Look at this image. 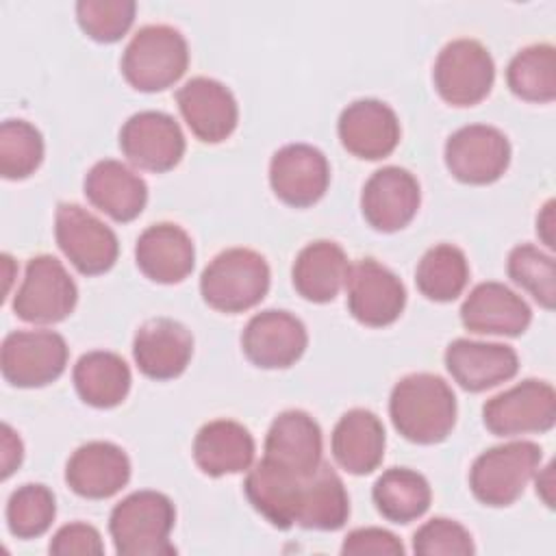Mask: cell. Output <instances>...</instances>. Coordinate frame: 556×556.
<instances>
[{
  "label": "cell",
  "mask_w": 556,
  "mask_h": 556,
  "mask_svg": "<svg viewBox=\"0 0 556 556\" xmlns=\"http://www.w3.org/2000/svg\"><path fill=\"white\" fill-rule=\"evenodd\" d=\"M456 410L452 387L437 374H408L391 389V424L410 443L434 445L445 441L456 424Z\"/></svg>",
  "instance_id": "cell-1"
},
{
  "label": "cell",
  "mask_w": 556,
  "mask_h": 556,
  "mask_svg": "<svg viewBox=\"0 0 556 556\" xmlns=\"http://www.w3.org/2000/svg\"><path fill=\"white\" fill-rule=\"evenodd\" d=\"M176 523L174 502L159 491H135L117 502L109 517V532L119 556H172L169 534Z\"/></svg>",
  "instance_id": "cell-2"
},
{
  "label": "cell",
  "mask_w": 556,
  "mask_h": 556,
  "mask_svg": "<svg viewBox=\"0 0 556 556\" xmlns=\"http://www.w3.org/2000/svg\"><path fill=\"white\" fill-rule=\"evenodd\" d=\"M189 65L185 35L169 24L141 26L122 52V74L137 91H163L178 83Z\"/></svg>",
  "instance_id": "cell-3"
},
{
  "label": "cell",
  "mask_w": 556,
  "mask_h": 556,
  "mask_svg": "<svg viewBox=\"0 0 556 556\" xmlns=\"http://www.w3.org/2000/svg\"><path fill=\"white\" fill-rule=\"evenodd\" d=\"M271 271L263 254L250 248H228L213 256L200 276L202 300L222 313L254 308L269 291Z\"/></svg>",
  "instance_id": "cell-4"
},
{
  "label": "cell",
  "mask_w": 556,
  "mask_h": 556,
  "mask_svg": "<svg viewBox=\"0 0 556 556\" xmlns=\"http://www.w3.org/2000/svg\"><path fill=\"white\" fill-rule=\"evenodd\" d=\"M543 450L532 441H510L484 450L469 469V489L484 506L502 508L521 497L539 471Z\"/></svg>",
  "instance_id": "cell-5"
},
{
  "label": "cell",
  "mask_w": 556,
  "mask_h": 556,
  "mask_svg": "<svg viewBox=\"0 0 556 556\" xmlns=\"http://www.w3.org/2000/svg\"><path fill=\"white\" fill-rule=\"evenodd\" d=\"M495 63L491 52L469 37L447 41L432 65V83L452 106H473L491 93Z\"/></svg>",
  "instance_id": "cell-6"
},
{
  "label": "cell",
  "mask_w": 556,
  "mask_h": 556,
  "mask_svg": "<svg viewBox=\"0 0 556 556\" xmlns=\"http://www.w3.org/2000/svg\"><path fill=\"white\" fill-rule=\"evenodd\" d=\"M78 302V287L52 254L28 258L24 280L13 295V313L28 324L63 321Z\"/></svg>",
  "instance_id": "cell-7"
},
{
  "label": "cell",
  "mask_w": 556,
  "mask_h": 556,
  "mask_svg": "<svg viewBox=\"0 0 556 556\" xmlns=\"http://www.w3.org/2000/svg\"><path fill=\"white\" fill-rule=\"evenodd\" d=\"M70 348L54 330H13L0 348V369L9 384L37 389L54 382L67 365Z\"/></svg>",
  "instance_id": "cell-8"
},
{
  "label": "cell",
  "mask_w": 556,
  "mask_h": 556,
  "mask_svg": "<svg viewBox=\"0 0 556 556\" xmlns=\"http://www.w3.org/2000/svg\"><path fill=\"white\" fill-rule=\"evenodd\" d=\"M482 421L495 437L547 432L556 424V391L545 380L526 378L489 397L482 406Z\"/></svg>",
  "instance_id": "cell-9"
},
{
  "label": "cell",
  "mask_w": 556,
  "mask_h": 556,
  "mask_svg": "<svg viewBox=\"0 0 556 556\" xmlns=\"http://www.w3.org/2000/svg\"><path fill=\"white\" fill-rule=\"evenodd\" d=\"M54 237L61 252L85 276L109 271L119 254L115 232L93 213L74 202H61L56 206Z\"/></svg>",
  "instance_id": "cell-10"
},
{
  "label": "cell",
  "mask_w": 556,
  "mask_h": 556,
  "mask_svg": "<svg viewBox=\"0 0 556 556\" xmlns=\"http://www.w3.org/2000/svg\"><path fill=\"white\" fill-rule=\"evenodd\" d=\"M443 159L456 180L465 185H491L510 165V143L495 126L467 124L447 137Z\"/></svg>",
  "instance_id": "cell-11"
},
{
  "label": "cell",
  "mask_w": 556,
  "mask_h": 556,
  "mask_svg": "<svg viewBox=\"0 0 556 556\" xmlns=\"http://www.w3.org/2000/svg\"><path fill=\"white\" fill-rule=\"evenodd\" d=\"M185 135L178 122L163 111H139L119 128V150L139 169L163 174L185 156Z\"/></svg>",
  "instance_id": "cell-12"
},
{
  "label": "cell",
  "mask_w": 556,
  "mask_h": 556,
  "mask_svg": "<svg viewBox=\"0 0 556 556\" xmlns=\"http://www.w3.org/2000/svg\"><path fill=\"white\" fill-rule=\"evenodd\" d=\"M345 293L352 317L369 328L393 324L406 306L404 282L376 258H361L350 265Z\"/></svg>",
  "instance_id": "cell-13"
},
{
  "label": "cell",
  "mask_w": 556,
  "mask_h": 556,
  "mask_svg": "<svg viewBox=\"0 0 556 556\" xmlns=\"http://www.w3.org/2000/svg\"><path fill=\"white\" fill-rule=\"evenodd\" d=\"M269 185L274 195L295 208L319 202L330 185L326 154L308 143H287L269 161Z\"/></svg>",
  "instance_id": "cell-14"
},
{
  "label": "cell",
  "mask_w": 556,
  "mask_h": 556,
  "mask_svg": "<svg viewBox=\"0 0 556 556\" xmlns=\"http://www.w3.org/2000/svg\"><path fill=\"white\" fill-rule=\"evenodd\" d=\"M308 345L306 326L289 311L267 308L250 317L241 332L245 358L261 369L291 367Z\"/></svg>",
  "instance_id": "cell-15"
},
{
  "label": "cell",
  "mask_w": 556,
  "mask_h": 556,
  "mask_svg": "<svg viewBox=\"0 0 556 556\" xmlns=\"http://www.w3.org/2000/svg\"><path fill=\"white\" fill-rule=\"evenodd\" d=\"M421 204L417 178L397 165L376 169L361 191V213L378 232H395L413 222Z\"/></svg>",
  "instance_id": "cell-16"
},
{
  "label": "cell",
  "mask_w": 556,
  "mask_h": 556,
  "mask_svg": "<svg viewBox=\"0 0 556 556\" xmlns=\"http://www.w3.org/2000/svg\"><path fill=\"white\" fill-rule=\"evenodd\" d=\"M176 104L189 130L204 143L228 139L239 122L232 91L208 76H193L176 91Z\"/></svg>",
  "instance_id": "cell-17"
},
{
  "label": "cell",
  "mask_w": 556,
  "mask_h": 556,
  "mask_svg": "<svg viewBox=\"0 0 556 556\" xmlns=\"http://www.w3.org/2000/svg\"><path fill=\"white\" fill-rule=\"evenodd\" d=\"M341 146L365 161L389 156L400 143V119L395 111L376 98H361L350 102L337 122Z\"/></svg>",
  "instance_id": "cell-18"
},
{
  "label": "cell",
  "mask_w": 556,
  "mask_h": 556,
  "mask_svg": "<svg viewBox=\"0 0 556 556\" xmlns=\"http://www.w3.org/2000/svg\"><path fill=\"white\" fill-rule=\"evenodd\" d=\"M193 356V337L172 317H152L139 326L132 339V358L139 371L152 380L178 378Z\"/></svg>",
  "instance_id": "cell-19"
},
{
  "label": "cell",
  "mask_w": 556,
  "mask_h": 556,
  "mask_svg": "<svg viewBox=\"0 0 556 556\" xmlns=\"http://www.w3.org/2000/svg\"><path fill=\"white\" fill-rule=\"evenodd\" d=\"M445 369L469 393L493 389L519 371V356L510 345L473 339H454L447 343Z\"/></svg>",
  "instance_id": "cell-20"
},
{
  "label": "cell",
  "mask_w": 556,
  "mask_h": 556,
  "mask_svg": "<svg viewBox=\"0 0 556 556\" xmlns=\"http://www.w3.org/2000/svg\"><path fill=\"white\" fill-rule=\"evenodd\" d=\"M130 480L128 454L111 441H89L72 452L65 465L67 486L87 500H106Z\"/></svg>",
  "instance_id": "cell-21"
},
{
  "label": "cell",
  "mask_w": 556,
  "mask_h": 556,
  "mask_svg": "<svg viewBox=\"0 0 556 556\" xmlns=\"http://www.w3.org/2000/svg\"><path fill=\"white\" fill-rule=\"evenodd\" d=\"M460 321L476 334L519 337L532 321L528 302L502 282L476 285L460 304Z\"/></svg>",
  "instance_id": "cell-22"
},
{
  "label": "cell",
  "mask_w": 556,
  "mask_h": 556,
  "mask_svg": "<svg viewBox=\"0 0 556 556\" xmlns=\"http://www.w3.org/2000/svg\"><path fill=\"white\" fill-rule=\"evenodd\" d=\"M350 497L339 473L324 463L298 480L293 493V523L306 530L332 532L345 526Z\"/></svg>",
  "instance_id": "cell-23"
},
{
  "label": "cell",
  "mask_w": 556,
  "mask_h": 556,
  "mask_svg": "<svg viewBox=\"0 0 556 556\" xmlns=\"http://www.w3.org/2000/svg\"><path fill=\"white\" fill-rule=\"evenodd\" d=\"M135 261L141 274L152 282L176 285L191 274L195 248L185 228L172 222H159L139 235Z\"/></svg>",
  "instance_id": "cell-24"
},
{
  "label": "cell",
  "mask_w": 556,
  "mask_h": 556,
  "mask_svg": "<svg viewBox=\"0 0 556 556\" xmlns=\"http://www.w3.org/2000/svg\"><path fill=\"white\" fill-rule=\"evenodd\" d=\"M263 458L300 476L313 473L321 465L319 424L306 410H282L278 417H274L265 434Z\"/></svg>",
  "instance_id": "cell-25"
},
{
  "label": "cell",
  "mask_w": 556,
  "mask_h": 556,
  "mask_svg": "<svg viewBox=\"0 0 556 556\" xmlns=\"http://www.w3.org/2000/svg\"><path fill=\"white\" fill-rule=\"evenodd\" d=\"M87 200L115 222H132L148 202L146 180L115 159L98 161L83 182Z\"/></svg>",
  "instance_id": "cell-26"
},
{
  "label": "cell",
  "mask_w": 556,
  "mask_h": 556,
  "mask_svg": "<svg viewBox=\"0 0 556 556\" xmlns=\"http://www.w3.org/2000/svg\"><path fill=\"white\" fill-rule=\"evenodd\" d=\"M387 434L380 417L367 408H350L332 430L330 447L334 460L354 476H367L384 458Z\"/></svg>",
  "instance_id": "cell-27"
},
{
  "label": "cell",
  "mask_w": 556,
  "mask_h": 556,
  "mask_svg": "<svg viewBox=\"0 0 556 556\" xmlns=\"http://www.w3.org/2000/svg\"><path fill=\"white\" fill-rule=\"evenodd\" d=\"M254 452L256 445L250 430L232 419H213L193 439V460L213 478L250 469Z\"/></svg>",
  "instance_id": "cell-28"
},
{
  "label": "cell",
  "mask_w": 556,
  "mask_h": 556,
  "mask_svg": "<svg viewBox=\"0 0 556 556\" xmlns=\"http://www.w3.org/2000/svg\"><path fill=\"white\" fill-rule=\"evenodd\" d=\"M348 271L350 263L343 248L330 239H317L298 252L291 282L304 300L326 304L339 295Z\"/></svg>",
  "instance_id": "cell-29"
},
{
  "label": "cell",
  "mask_w": 556,
  "mask_h": 556,
  "mask_svg": "<svg viewBox=\"0 0 556 556\" xmlns=\"http://www.w3.org/2000/svg\"><path fill=\"white\" fill-rule=\"evenodd\" d=\"M78 397L93 408H113L122 404L130 391V367L109 350H91L83 354L72 371Z\"/></svg>",
  "instance_id": "cell-30"
},
{
  "label": "cell",
  "mask_w": 556,
  "mask_h": 556,
  "mask_svg": "<svg viewBox=\"0 0 556 556\" xmlns=\"http://www.w3.org/2000/svg\"><path fill=\"white\" fill-rule=\"evenodd\" d=\"M300 473H293L263 458L243 482V493L252 508L261 513L274 528L289 530L293 526V491Z\"/></svg>",
  "instance_id": "cell-31"
},
{
  "label": "cell",
  "mask_w": 556,
  "mask_h": 556,
  "mask_svg": "<svg viewBox=\"0 0 556 556\" xmlns=\"http://www.w3.org/2000/svg\"><path fill=\"white\" fill-rule=\"evenodd\" d=\"M371 500L376 510L387 521L410 523L430 508L432 491L426 476L419 471L408 467H391L374 482Z\"/></svg>",
  "instance_id": "cell-32"
},
{
  "label": "cell",
  "mask_w": 556,
  "mask_h": 556,
  "mask_svg": "<svg viewBox=\"0 0 556 556\" xmlns=\"http://www.w3.org/2000/svg\"><path fill=\"white\" fill-rule=\"evenodd\" d=\"M469 282V263L460 248L437 243L424 252L415 269L419 293L432 302L456 300Z\"/></svg>",
  "instance_id": "cell-33"
},
{
  "label": "cell",
  "mask_w": 556,
  "mask_h": 556,
  "mask_svg": "<svg viewBox=\"0 0 556 556\" xmlns=\"http://www.w3.org/2000/svg\"><path fill=\"white\" fill-rule=\"evenodd\" d=\"M508 89L526 102H552L556 98V50L552 43L521 48L506 67Z\"/></svg>",
  "instance_id": "cell-34"
},
{
  "label": "cell",
  "mask_w": 556,
  "mask_h": 556,
  "mask_svg": "<svg viewBox=\"0 0 556 556\" xmlns=\"http://www.w3.org/2000/svg\"><path fill=\"white\" fill-rule=\"evenodd\" d=\"M56 515L54 493L39 482L17 486L7 502V528L17 539H37L46 534Z\"/></svg>",
  "instance_id": "cell-35"
},
{
  "label": "cell",
  "mask_w": 556,
  "mask_h": 556,
  "mask_svg": "<svg viewBox=\"0 0 556 556\" xmlns=\"http://www.w3.org/2000/svg\"><path fill=\"white\" fill-rule=\"evenodd\" d=\"M43 137L26 119H4L0 126V174L22 180L35 174L43 161Z\"/></svg>",
  "instance_id": "cell-36"
},
{
  "label": "cell",
  "mask_w": 556,
  "mask_h": 556,
  "mask_svg": "<svg viewBox=\"0 0 556 556\" xmlns=\"http://www.w3.org/2000/svg\"><path fill=\"white\" fill-rule=\"evenodd\" d=\"M506 271L515 285L526 289L543 308L552 311L556 302L554 258L532 243H519L508 252Z\"/></svg>",
  "instance_id": "cell-37"
},
{
  "label": "cell",
  "mask_w": 556,
  "mask_h": 556,
  "mask_svg": "<svg viewBox=\"0 0 556 556\" xmlns=\"http://www.w3.org/2000/svg\"><path fill=\"white\" fill-rule=\"evenodd\" d=\"M135 0H78L76 20L83 33L100 43L122 39L135 22Z\"/></svg>",
  "instance_id": "cell-38"
},
{
  "label": "cell",
  "mask_w": 556,
  "mask_h": 556,
  "mask_svg": "<svg viewBox=\"0 0 556 556\" xmlns=\"http://www.w3.org/2000/svg\"><path fill=\"white\" fill-rule=\"evenodd\" d=\"M413 552L419 556H471L476 547L465 526L454 519L432 517L413 534Z\"/></svg>",
  "instance_id": "cell-39"
},
{
  "label": "cell",
  "mask_w": 556,
  "mask_h": 556,
  "mask_svg": "<svg viewBox=\"0 0 556 556\" xmlns=\"http://www.w3.org/2000/svg\"><path fill=\"white\" fill-rule=\"evenodd\" d=\"M50 554L72 556V554H102L104 543L100 532L91 523L74 521L61 526L48 545Z\"/></svg>",
  "instance_id": "cell-40"
},
{
  "label": "cell",
  "mask_w": 556,
  "mask_h": 556,
  "mask_svg": "<svg viewBox=\"0 0 556 556\" xmlns=\"http://www.w3.org/2000/svg\"><path fill=\"white\" fill-rule=\"evenodd\" d=\"M341 554L345 556H363V554H384V556H402L404 545L402 541L384 530V528H356L348 532L341 545Z\"/></svg>",
  "instance_id": "cell-41"
},
{
  "label": "cell",
  "mask_w": 556,
  "mask_h": 556,
  "mask_svg": "<svg viewBox=\"0 0 556 556\" xmlns=\"http://www.w3.org/2000/svg\"><path fill=\"white\" fill-rule=\"evenodd\" d=\"M2 437H0V463H2V480H7L20 465H22V458H24V445H22V439L17 437V432L9 426V424H2Z\"/></svg>",
  "instance_id": "cell-42"
},
{
  "label": "cell",
  "mask_w": 556,
  "mask_h": 556,
  "mask_svg": "<svg viewBox=\"0 0 556 556\" xmlns=\"http://www.w3.org/2000/svg\"><path fill=\"white\" fill-rule=\"evenodd\" d=\"M536 232L547 248H554V200H547L536 217Z\"/></svg>",
  "instance_id": "cell-43"
},
{
  "label": "cell",
  "mask_w": 556,
  "mask_h": 556,
  "mask_svg": "<svg viewBox=\"0 0 556 556\" xmlns=\"http://www.w3.org/2000/svg\"><path fill=\"white\" fill-rule=\"evenodd\" d=\"M552 469H554V465L549 463L541 473H534L536 476V495H541V500L545 502V506H554V495H552V491H554V480H552Z\"/></svg>",
  "instance_id": "cell-44"
}]
</instances>
